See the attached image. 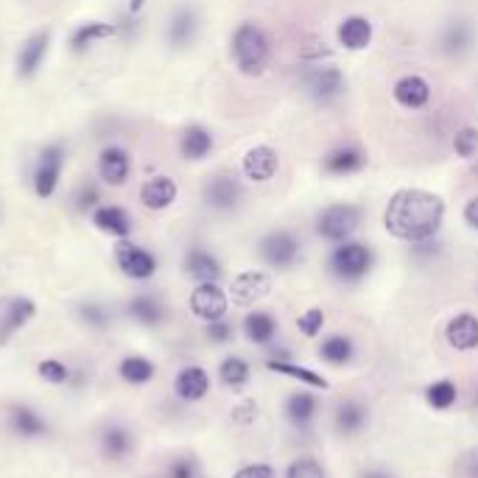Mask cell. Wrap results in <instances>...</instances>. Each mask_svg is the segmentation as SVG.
Segmentation results:
<instances>
[{"label": "cell", "mask_w": 478, "mask_h": 478, "mask_svg": "<svg viewBox=\"0 0 478 478\" xmlns=\"http://www.w3.org/2000/svg\"><path fill=\"white\" fill-rule=\"evenodd\" d=\"M445 213H448V207H445L442 196L423 187H403L387 202L384 227L397 241L423 244L436 238V233L442 230Z\"/></svg>", "instance_id": "cell-1"}, {"label": "cell", "mask_w": 478, "mask_h": 478, "mask_svg": "<svg viewBox=\"0 0 478 478\" xmlns=\"http://www.w3.org/2000/svg\"><path fill=\"white\" fill-rule=\"evenodd\" d=\"M230 56L235 62L238 73L244 76H263L269 68V56H272V43L269 34L258 25V23H241L233 37H230Z\"/></svg>", "instance_id": "cell-2"}, {"label": "cell", "mask_w": 478, "mask_h": 478, "mask_svg": "<svg viewBox=\"0 0 478 478\" xmlns=\"http://www.w3.org/2000/svg\"><path fill=\"white\" fill-rule=\"evenodd\" d=\"M65 159H68V146L62 140H53L40 148L34 168H31V187H34L37 199H51L56 194L62 171H65Z\"/></svg>", "instance_id": "cell-3"}, {"label": "cell", "mask_w": 478, "mask_h": 478, "mask_svg": "<svg viewBox=\"0 0 478 478\" xmlns=\"http://www.w3.org/2000/svg\"><path fill=\"white\" fill-rule=\"evenodd\" d=\"M302 90L313 104H333L339 101L344 90H347V79L336 65H328V62H316L302 73Z\"/></svg>", "instance_id": "cell-4"}, {"label": "cell", "mask_w": 478, "mask_h": 478, "mask_svg": "<svg viewBox=\"0 0 478 478\" xmlns=\"http://www.w3.org/2000/svg\"><path fill=\"white\" fill-rule=\"evenodd\" d=\"M372 263H375V254L361 241H341L330 252V272L341 282H358L361 277L369 274Z\"/></svg>", "instance_id": "cell-5"}, {"label": "cell", "mask_w": 478, "mask_h": 478, "mask_svg": "<svg viewBox=\"0 0 478 478\" xmlns=\"http://www.w3.org/2000/svg\"><path fill=\"white\" fill-rule=\"evenodd\" d=\"M358 225H361V207L349 202L328 205L316 215V235L330 244H341V241H349V235L358 230Z\"/></svg>", "instance_id": "cell-6"}, {"label": "cell", "mask_w": 478, "mask_h": 478, "mask_svg": "<svg viewBox=\"0 0 478 478\" xmlns=\"http://www.w3.org/2000/svg\"><path fill=\"white\" fill-rule=\"evenodd\" d=\"M51 40H53L51 28H40V31L28 34V37L20 43V48H17V53H14V73H17V79H23V81L37 79V73L43 71L45 59H48Z\"/></svg>", "instance_id": "cell-7"}, {"label": "cell", "mask_w": 478, "mask_h": 478, "mask_svg": "<svg viewBox=\"0 0 478 478\" xmlns=\"http://www.w3.org/2000/svg\"><path fill=\"white\" fill-rule=\"evenodd\" d=\"M258 254L261 261L272 269H292L300 254H302V244L294 233L289 230H272L269 235L261 238L258 244Z\"/></svg>", "instance_id": "cell-8"}, {"label": "cell", "mask_w": 478, "mask_h": 478, "mask_svg": "<svg viewBox=\"0 0 478 478\" xmlns=\"http://www.w3.org/2000/svg\"><path fill=\"white\" fill-rule=\"evenodd\" d=\"M202 199L210 210L215 213H233L241 207L244 202V185L235 174H213L207 182H205V190H202Z\"/></svg>", "instance_id": "cell-9"}, {"label": "cell", "mask_w": 478, "mask_h": 478, "mask_svg": "<svg viewBox=\"0 0 478 478\" xmlns=\"http://www.w3.org/2000/svg\"><path fill=\"white\" fill-rule=\"evenodd\" d=\"M199 31H202V17H199L196 6L182 4L171 12V17L166 23V43L174 51H187L196 43Z\"/></svg>", "instance_id": "cell-10"}, {"label": "cell", "mask_w": 478, "mask_h": 478, "mask_svg": "<svg viewBox=\"0 0 478 478\" xmlns=\"http://www.w3.org/2000/svg\"><path fill=\"white\" fill-rule=\"evenodd\" d=\"M115 263L129 280H151L157 274V258L146 249L132 244L129 238L118 241L115 246Z\"/></svg>", "instance_id": "cell-11"}, {"label": "cell", "mask_w": 478, "mask_h": 478, "mask_svg": "<svg viewBox=\"0 0 478 478\" xmlns=\"http://www.w3.org/2000/svg\"><path fill=\"white\" fill-rule=\"evenodd\" d=\"M190 313L196 319H205V322H215V319H225L230 300L225 294L218 282H196V289L190 292Z\"/></svg>", "instance_id": "cell-12"}, {"label": "cell", "mask_w": 478, "mask_h": 478, "mask_svg": "<svg viewBox=\"0 0 478 478\" xmlns=\"http://www.w3.org/2000/svg\"><path fill=\"white\" fill-rule=\"evenodd\" d=\"M95 171H99V179L104 185H112V187H120L129 182L132 177V157L123 146H104L99 151V159H95Z\"/></svg>", "instance_id": "cell-13"}, {"label": "cell", "mask_w": 478, "mask_h": 478, "mask_svg": "<svg viewBox=\"0 0 478 478\" xmlns=\"http://www.w3.org/2000/svg\"><path fill=\"white\" fill-rule=\"evenodd\" d=\"M475 48V25L467 17H454L439 34V51L451 59H462Z\"/></svg>", "instance_id": "cell-14"}, {"label": "cell", "mask_w": 478, "mask_h": 478, "mask_svg": "<svg viewBox=\"0 0 478 478\" xmlns=\"http://www.w3.org/2000/svg\"><path fill=\"white\" fill-rule=\"evenodd\" d=\"M37 313L34 300L28 297H12L0 305V344H9L14 333H20Z\"/></svg>", "instance_id": "cell-15"}, {"label": "cell", "mask_w": 478, "mask_h": 478, "mask_svg": "<svg viewBox=\"0 0 478 478\" xmlns=\"http://www.w3.org/2000/svg\"><path fill=\"white\" fill-rule=\"evenodd\" d=\"M118 34H120V25H118V23L87 20V23H79V25L71 31L68 45H71V53L81 56V53H87L92 45H99V43H104V40H112V37H118Z\"/></svg>", "instance_id": "cell-16"}, {"label": "cell", "mask_w": 478, "mask_h": 478, "mask_svg": "<svg viewBox=\"0 0 478 478\" xmlns=\"http://www.w3.org/2000/svg\"><path fill=\"white\" fill-rule=\"evenodd\" d=\"M244 177L249 182H272L280 171V154L272 148V146H252L246 154H244Z\"/></svg>", "instance_id": "cell-17"}, {"label": "cell", "mask_w": 478, "mask_h": 478, "mask_svg": "<svg viewBox=\"0 0 478 478\" xmlns=\"http://www.w3.org/2000/svg\"><path fill=\"white\" fill-rule=\"evenodd\" d=\"M392 99H395V104L403 107V110H423V107H428V101H431V84H428V79L420 76V73H406V76H400V79L395 81Z\"/></svg>", "instance_id": "cell-18"}, {"label": "cell", "mask_w": 478, "mask_h": 478, "mask_svg": "<svg viewBox=\"0 0 478 478\" xmlns=\"http://www.w3.org/2000/svg\"><path fill=\"white\" fill-rule=\"evenodd\" d=\"M177 196H179V187H177V182H174L171 177H166V174L148 177V179L140 185V205H143L146 210H154V213L168 210V207L177 202Z\"/></svg>", "instance_id": "cell-19"}, {"label": "cell", "mask_w": 478, "mask_h": 478, "mask_svg": "<svg viewBox=\"0 0 478 478\" xmlns=\"http://www.w3.org/2000/svg\"><path fill=\"white\" fill-rule=\"evenodd\" d=\"M90 218H92V225H95V230L99 233H104V235H110V238H118V241H126L132 235V218H129V213H126L123 207H118V205H99L92 213H90Z\"/></svg>", "instance_id": "cell-20"}, {"label": "cell", "mask_w": 478, "mask_h": 478, "mask_svg": "<svg viewBox=\"0 0 478 478\" xmlns=\"http://www.w3.org/2000/svg\"><path fill=\"white\" fill-rule=\"evenodd\" d=\"M269 292H272V280L266 272H241L230 285V297L235 305H254Z\"/></svg>", "instance_id": "cell-21"}, {"label": "cell", "mask_w": 478, "mask_h": 478, "mask_svg": "<svg viewBox=\"0 0 478 478\" xmlns=\"http://www.w3.org/2000/svg\"><path fill=\"white\" fill-rule=\"evenodd\" d=\"M445 341H448L459 353L478 349V316L473 313H456L448 325H445Z\"/></svg>", "instance_id": "cell-22"}, {"label": "cell", "mask_w": 478, "mask_h": 478, "mask_svg": "<svg viewBox=\"0 0 478 478\" xmlns=\"http://www.w3.org/2000/svg\"><path fill=\"white\" fill-rule=\"evenodd\" d=\"M174 392H177V397L179 400H185V403H199V400H205L207 397V392H210V375L202 369V367H185V369H179V375L174 378Z\"/></svg>", "instance_id": "cell-23"}, {"label": "cell", "mask_w": 478, "mask_h": 478, "mask_svg": "<svg viewBox=\"0 0 478 478\" xmlns=\"http://www.w3.org/2000/svg\"><path fill=\"white\" fill-rule=\"evenodd\" d=\"M336 40L347 51H367L372 43V23L361 14H349L339 23Z\"/></svg>", "instance_id": "cell-24"}, {"label": "cell", "mask_w": 478, "mask_h": 478, "mask_svg": "<svg viewBox=\"0 0 478 478\" xmlns=\"http://www.w3.org/2000/svg\"><path fill=\"white\" fill-rule=\"evenodd\" d=\"M185 274L190 280H196V282H218L221 280V263L213 252L202 249V246H194V249H187L185 254Z\"/></svg>", "instance_id": "cell-25"}, {"label": "cell", "mask_w": 478, "mask_h": 478, "mask_svg": "<svg viewBox=\"0 0 478 478\" xmlns=\"http://www.w3.org/2000/svg\"><path fill=\"white\" fill-rule=\"evenodd\" d=\"M367 166V157L358 146H339L333 151L325 154L322 159V171L330 177H347V174H356Z\"/></svg>", "instance_id": "cell-26"}, {"label": "cell", "mask_w": 478, "mask_h": 478, "mask_svg": "<svg viewBox=\"0 0 478 478\" xmlns=\"http://www.w3.org/2000/svg\"><path fill=\"white\" fill-rule=\"evenodd\" d=\"M99 442H101L104 459H110V462H123L126 456L135 451V436H132V431L126 428V425H120V423H110V425L101 431Z\"/></svg>", "instance_id": "cell-27"}, {"label": "cell", "mask_w": 478, "mask_h": 478, "mask_svg": "<svg viewBox=\"0 0 478 478\" xmlns=\"http://www.w3.org/2000/svg\"><path fill=\"white\" fill-rule=\"evenodd\" d=\"M126 316L143 328H157L166 322V305L154 294H138L126 302Z\"/></svg>", "instance_id": "cell-28"}, {"label": "cell", "mask_w": 478, "mask_h": 478, "mask_svg": "<svg viewBox=\"0 0 478 478\" xmlns=\"http://www.w3.org/2000/svg\"><path fill=\"white\" fill-rule=\"evenodd\" d=\"M9 428L20 439H40L48 434V423L31 406H12L9 408Z\"/></svg>", "instance_id": "cell-29"}, {"label": "cell", "mask_w": 478, "mask_h": 478, "mask_svg": "<svg viewBox=\"0 0 478 478\" xmlns=\"http://www.w3.org/2000/svg\"><path fill=\"white\" fill-rule=\"evenodd\" d=\"M73 313H76V319H79L84 328H90V330H95V333L110 330L112 322H115L112 308L104 305V302H99V300H81V302H76Z\"/></svg>", "instance_id": "cell-30"}, {"label": "cell", "mask_w": 478, "mask_h": 478, "mask_svg": "<svg viewBox=\"0 0 478 478\" xmlns=\"http://www.w3.org/2000/svg\"><path fill=\"white\" fill-rule=\"evenodd\" d=\"M210 151H213V135L205 129V126L194 123L179 135V154L185 159H190V163H199V159H205Z\"/></svg>", "instance_id": "cell-31"}, {"label": "cell", "mask_w": 478, "mask_h": 478, "mask_svg": "<svg viewBox=\"0 0 478 478\" xmlns=\"http://www.w3.org/2000/svg\"><path fill=\"white\" fill-rule=\"evenodd\" d=\"M244 333H246V339H249L252 344L266 347V344H272L274 336H277V319H274L272 313H266V311H252V313H246V319H244Z\"/></svg>", "instance_id": "cell-32"}, {"label": "cell", "mask_w": 478, "mask_h": 478, "mask_svg": "<svg viewBox=\"0 0 478 478\" xmlns=\"http://www.w3.org/2000/svg\"><path fill=\"white\" fill-rule=\"evenodd\" d=\"M266 367H269L272 372H277V375H285V378L300 380V384H305V387H311V389H330L328 378H322V375L313 372V369H308V367H297V364H289V361H282V358H269Z\"/></svg>", "instance_id": "cell-33"}, {"label": "cell", "mask_w": 478, "mask_h": 478, "mask_svg": "<svg viewBox=\"0 0 478 478\" xmlns=\"http://www.w3.org/2000/svg\"><path fill=\"white\" fill-rule=\"evenodd\" d=\"M353 356H356V344L349 336H330L319 344V358H322L325 364L344 367L353 361Z\"/></svg>", "instance_id": "cell-34"}, {"label": "cell", "mask_w": 478, "mask_h": 478, "mask_svg": "<svg viewBox=\"0 0 478 478\" xmlns=\"http://www.w3.org/2000/svg\"><path fill=\"white\" fill-rule=\"evenodd\" d=\"M118 372H120V378L126 380V384L143 387V384H148V380L157 375V367H154V361H148L146 356H126V358L118 364Z\"/></svg>", "instance_id": "cell-35"}, {"label": "cell", "mask_w": 478, "mask_h": 478, "mask_svg": "<svg viewBox=\"0 0 478 478\" xmlns=\"http://www.w3.org/2000/svg\"><path fill=\"white\" fill-rule=\"evenodd\" d=\"M218 378H221V384H225L227 389L238 392V389H244L249 384L252 369H249V364L241 356H227L218 367Z\"/></svg>", "instance_id": "cell-36"}, {"label": "cell", "mask_w": 478, "mask_h": 478, "mask_svg": "<svg viewBox=\"0 0 478 478\" xmlns=\"http://www.w3.org/2000/svg\"><path fill=\"white\" fill-rule=\"evenodd\" d=\"M367 425V408L347 400L336 408V431L349 436V434H358L361 428Z\"/></svg>", "instance_id": "cell-37"}, {"label": "cell", "mask_w": 478, "mask_h": 478, "mask_svg": "<svg viewBox=\"0 0 478 478\" xmlns=\"http://www.w3.org/2000/svg\"><path fill=\"white\" fill-rule=\"evenodd\" d=\"M285 414H289V420L297 428H305L313 420V414H316V395H311V392H294L289 400H285Z\"/></svg>", "instance_id": "cell-38"}, {"label": "cell", "mask_w": 478, "mask_h": 478, "mask_svg": "<svg viewBox=\"0 0 478 478\" xmlns=\"http://www.w3.org/2000/svg\"><path fill=\"white\" fill-rule=\"evenodd\" d=\"M99 205H101V187L95 185V179H84L76 187V194H73V210L81 213V215H87V213H92Z\"/></svg>", "instance_id": "cell-39"}, {"label": "cell", "mask_w": 478, "mask_h": 478, "mask_svg": "<svg viewBox=\"0 0 478 478\" xmlns=\"http://www.w3.org/2000/svg\"><path fill=\"white\" fill-rule=\"evenodd\" d=\"M456 397H459V392H456V387L451 384V380H436V384H431L425 389V403L436 411L451 408L456 403Z\"/></svg>", "instance_id": "cell-40"}, {"label": "cell", "mask_w": 478, "mask_h": 478, "mask_svg": "<svg viewBox=\"0 0 478 478\" xmlns=\"http://www.w3.org/2000/svg\"><path fill=\"white\" fill-rule=\"evenodd\" d=\"M37 372L43 380H48V384L53 387H62V384H71V378H73V369L65 364V361H56V358H45L37 364Z\"/></svg>", "instance_id": "cell-41"}, {"label": "cell", "mask_w": 478, "mask_h": 478, "mask_svg": "<svg viewBox=\"0 0 478 478\" xmlns=\"http://www.w3.org/2000/svg\"><path fill=\"white\" fill-rule=\"evenodd\" d=\"M454 151L462 159H473L478 154V129L475 126H462V129L454 135Z\"/></svg>", "instance_id": "cell-42"}, {"label": "cell", "mask_w": 478, "mask_h": 478, "mask_svg": "<svg viewBox=\"0 0 478 478\" xmlns=\"http://www.w3.org/2000/svg\"><path fill=\"white\" fill-rule=\"evenodd\" d=\"M285 478H325V467L311 456H300L297 462L289 464Z\"/></svg>", "instance_id": "cell-43"}, {"label": "cell", "mask_w": 478, "mask_h": 478, "mask_svg": "<svg viewBox=\"0 0 478 478\" xmlns=\"http://www.w3.org/2000/svg\"><path fill=\"white\" fill-rule=\"evenodd\" d=\"M297 328H300V333L308 336V339L319 336V333H322V328H325V311H322V308H308V311L297 319Z\"/></svg>", "instance_id": "cell-44"}, {"label": "cell", "mask_w": 478, "mask_h": 478, "mask_svg": "<svg viewBox=\"0 0 478 478\" xmlns=\"http://www.w3.org/2000/svg\"><path fill=\"white\" fill-rule=\"evenodd\" d=\"M205 336H207L213 344H227V341L233 339V325L227 322V319H215V322H207Z\"/></svg>", "instance_id": "cell-45"}, {"label": "cell", "mask_w": 478, "mask_h": 478, "mask_svg": "<svg viewBox=\"0 0 478 478\" xmlns=\"http://www.w3.org/2000/svg\"><path fill=\"white\" fill-rule=\"evenodd\" d=\"M168 478H196V462L194 459H174L168 467Z\"/></svg>", "instance_id": "cell-46"}, {"label": "cell", "mask_w": 478, "mask_h": 478, "mask_svg": "<svg viewBox=\"0 0 478 478\" xmlns=\"http://www.w3.org/2000/svg\"><path fill=\"white\" fill-rule=\"evenodd\" d=\"M233 478H274V470L269 464H246Z\"/></svg>", "instance_id": "cell-47"}, {"label": "cell", "mask_w": 478, "mask_h": 478, "mask_svg": "<svg viewBox=\"0 0 478 478\" xmlns=\"http://www.w3.org/2000/svg\"><path fill=\"white\" fill-rule=\"evenodd\" d=\"M459 473L464 478H478V454H467L459 464Z\"/></svg>", "instance_id": "cell-48"}, {"label": "cell", "mask_w": 478, "mask_h": 478, "mask_svg": "<svg viewBox=\"0 0 478 478\" xmlns=\"http://www.w3.org/2000/svg\"><path fill=\"white\" fill-rule=\"evenodd\" d=\"M464 221H467V227L478 230V196H473V199L464 205Z\"/></svg>", "instance_id": "cell-49"}, {"label": "cell", "mask_w": 478, "mask_h": 478, "mask_svg": "<svg viewBox=\"0 0 478 478\" xmlns=\"http://www.w3.org/2000/svg\"><path fill=\"white\" fill-rule=\"evenodd\" d=\"M254 411H258V406H254V403L249 400V403H244V406L235 408V420H238V423H249Z\"/></svg>", "instance_id": "cell-50"}, {"label": "cell", "mask_w": 478, "mask_h": 478, "mask_svg": "<svg viewBox=\"0 0 478 478\" xmlns=\"http://www.w3.org/2000/svg\"><path fill=\"white\" fill-rule=\"evenodd\" d=\"M146 4H148V0H126V17H140Z\"/></svg>", "instance_id": "cell-51"}, {"label": "cell", "mask_w": 478, "mask_h": 478, "mask_svg": "<svg viewBox=\"0 0 478 478\" xmlns=\"http://www.w3.org/2000/svg\"><path fill=\"white\" fill-rule=\"evenodd\" d=\"M361 478H392L387 470H369V473H364Z\"/></svg>", "instance_id": "cell-52"}, {"label": "cell", "mask_w": 478, "mask_h": 478, "mask_svg": "<svg viewBox=\"0 0 478 478\" xmlns=\"http://www.w3.org/2000/svg\"><path fill=\"white\" fill-rule=\"evenodd\" d=\"M0 218H4V207H0Z\"/></svg>", "instance_id": "cell-53"}, {"label": "cell", "mask_w": 478, "mask_h": 478, "mask_svg": "<svg viewBox=\"0 0 478 478\" xmlns=\"http://www.w3.org/2000/svg\"><path fill=\"white\" fill-rule=\"evenodd\" d=\"M475 177H478V166H475Z\"/></svg>", "instance_id": "cell-54"}, {"label": "cell", "mask_w": 478, "mask_h": 478, "mask_svg": "<svg viewBox=\"0 0 478 478\" xmlns=\"http://www.w3.org/2000/svg\"><path fill=\"white\" fill-rule=\"evenodd\" d=\"M475 408H478V400H475Z\"/></svg>", "instance_id": "cell-55"}]
</instances>
